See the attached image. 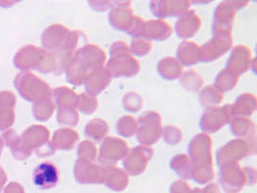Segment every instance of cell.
<instances>
[{
	"mask_svg": "<svg viewBox=\"0 0 257 193\" xmlns=\"http://www.w3.org/2000/svg\"><path fill=\"white\" fill-rule=\"evenodd\" d=\"M58 180V169L52 163L44 162L40 164L34 171V183L43 189H49L55 186Z\"/></svg>",
	"mask_w": 257,
	"mask_h": 193,
	"instance_id": "1",
	"label": "cell"
}]
</instances>
